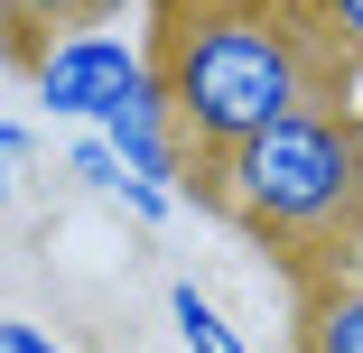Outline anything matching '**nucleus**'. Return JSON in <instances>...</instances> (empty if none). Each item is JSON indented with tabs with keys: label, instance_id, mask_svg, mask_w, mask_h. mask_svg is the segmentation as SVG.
<instances>
[{
	"label": "nucleus",
	"instance_id": "8",
	"mask_svg": "<svg viewBox=\"0 0 363 353\" xmlns=\"http://www.w3.org/2000/svg\"><path fill=\"white\" fill-rule=\"evenodd\" d=\"M112 10H121V0H0V37L28 56L38 28H94V19H112Z\"/></svg>",
	"mask_w": 363,
	"mask_h": 353
},
{
	"label": "nucleus",
	"instance_id": "2",
	"mask_svg": "<svg viewBox=\"0 0 363 353\" xmlns=\"http://www.w3.org/2000/svg\"><path fill=\"white\" fill-rule=\"evenodd\" d=\"M177 195H205L214 214H233L252 242H270L298 270V289L363 270V149H354V130H345L335 103L279 112L270 130L233 139L224 158L186 168Z\"/></svg>",
	"mask_w": 363,
	"mask_h": 353
},
{
	"label": "nucleus",
	"instance_id": "9",
	"mask_svg": "<svg viewBox=\"0 0 363 353\" xmlns=\"http://www.w3.org/2000/svg\"><path fill=\"white\" fill-rule=\"evenodd\" d=\"M28 158H38V139H28L19 121H0V204H10V195L28 186Z\"/></svg>",
	"mask_w": 363,
	"mask_h": 353
},
{
	"label": "nucleus",
	"instance_id": "7",
	"mask_svg": "<svg viewBox=\"0 0 363 353\" xmlns=\"http://www.w3.org/2000/svg\"><path fill=\"white\" fill-rule=\"evenodd\" d=\"M168 325H177V344H186V353H252V344L233 335V316L214 307L196 279H168Z\"/></svg>",
	"mask_w": 363,
	"mask_h": 353
},
{
	"label": "nucleus",
	"instance_id": "6",
	"mask_svg": "<svg viewBox=\"0 0 363 353\" xmlns=\"http://www.w3.org/2000/svg\"><path fill=\"white\" fill-rule=\"evenodd\" d=\"M65 177H75L84 195H112V204H130L140 224H168V214H177V195H168V186H150V177H130V168H121V158L103 149V130H84L75 149H65Z\"/></svg>",
	"mask_w": 363,
	"mask_h": 353
},
{
	"label": "nucleus",
	"instance_id": "3",
	"mask_svg": "<svg viewBox=\"0 0 363 353\" xmlns=\"http://www.w3.org/2000/svg\"><path fill=\"white\" fill-rule=\"evenodd\" d=\"M140 75H150V56H140L121 28H47L28 47V93L47 103V121H103Z\"/></svg>",
	"mask_w": 363,
	"mask_h": 353
},
{
	"label": "nucleus",
	"instance_id": "4",
	"mask_svg": "<svg viewBox=\"0 0 363 353\" xmlns=\"http://www.w3.org/2000/svg\"><path fill=\"white\" fill-rule=\"evenodd\" d=\"M94 130H103V149H112L130 177H150V186H168V195H177V177H186V149H177L168 93H159L150 75H140V84H130V93H121V103H112Z\"/></svg>",
	"mask_w": 363,
	"mask_h": 353
},
{
	"label": "nucleus",
	"instance_id": "5",
	"mask_svg": "<svg viewBox=\"0 0 363 353\" xmlns=\"http://www.w3.org/2000/svg\"><path fill=\"white\" fill-rule=\"evenodd\" d=\"M298 353H363V270L298 289Z\"/></svg>",
	"mask_w": 363,
	"mask_h": 353
},
{
	"label": "nucleus",
	"instance_id": "11",
	"mask_svg": "<svg viewBox=\"0 0 363 353\" xmlns=\"http://www.w3.org/2000/svg\"><path fill=\"white\" fill-rule=\"evenodd\" d=\"M0 353H65L47 325H28V316H0Z\"/></svg>",
	"mask_w": 363,
	"mask_h": 353
},
{
	"label": "nucleus",
	"instance_id": "12",
	"mask_svg": "<svg viewBox=\"0 0 363 353\" xmlns=\"http://www.w3.org/2000/svg\"><path fill=\"white\" fill-rule=\"evenodd\" d=\"M317 10H326V28L345 37V56H363V0H317Z\"/></svg>",
	"mask_w": 363,
	"mask_h": 353
},
{
	"label": "nucleus",
	"instance_id": "1",
	"mask_svg": "<svg viewBox=\"0 0 363 353\" xmlns=\"http://www.w3.org/2000/svg\"><path fill=\"white\" fill-rule=\"evenodd\" d=\"M150 84L168 93L186 168L224 158L279 112L335 103L345 37L317 0H150Z\"/></svg>",
	"mask_w": 363,
	"mask_h": 353
},
{
	"label": "nucleus",
	"instance_id": "10",
	"mask_svg": "<svg viewBox=\"0 0 363 353\" xmlns=\"http://www.w3.org/2000/svg\"><path fill=\"white\" fill-rule=\"evenodd\" d=\"M335 112H345L354 149H363V56H345V75H335Z\"/></svg>",
	"mask_w": 363,
	"mask_h": 353
}]
</instances>
